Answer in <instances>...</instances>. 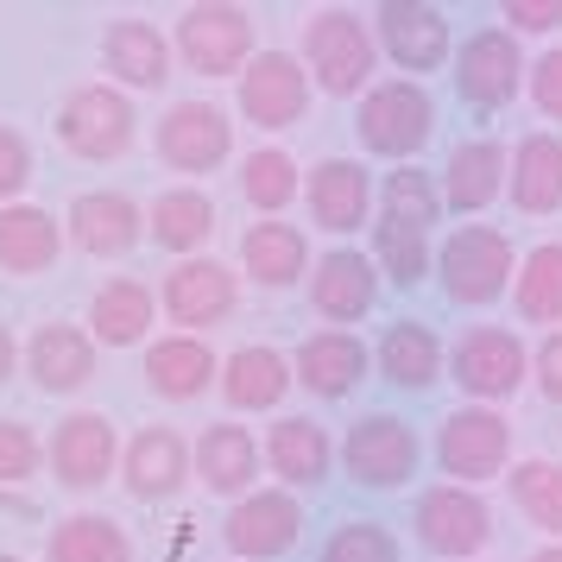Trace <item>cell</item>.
<instances>
[{
	"instance_id": "obj_39",
	"label": "cell",
	"mask_w": 562,
	"mask_h": 562,
	"mask_svg": "<svg viewBox=\"0 0 562 562\" xmlns=\"http://www.w3.org/2000/svg\"><path fill=\"white\" fill-rule=\"evenodd\" d=\"M240 196L254 209H266V215H279V209L297 196V158H284L279 146L247 153V165H240Z\"/></svg>"
},
{
	"instance_id": "obj_49",
	"label": "cell",
	"mask_w": 562,
	"mask_h": 562,
	"mask_svg": "<svg viewBox=\"0 0 562 562\" xmlns=\"http://www.w3.org/2000/svg\"><path fill=\"white\" fill-rule=\"evenodd\" d=\"M0 562H20V557H0Z\"/></svg>"
},
{
	"instance_id": "obj_11",
	"label": "cell",
	"mask_w": 562,
	"mask_h": 562,
	"mask_svg": "<svg viewBox=\"0 0 562 562\" xmlns=\"http://www.w3.org/2000/svg\"><path fill=\"white\" fill-rule=\"evenodd\" d=\"M228 153H234V127L215 102H178L158 121V158H165L171 171H183V178L215 171Z\"/></svg>"
},
{
	"instance_id": "obj_38",
	"label": "cell",
	"mask_w": 562,
	"mask_h": 562,
	"mask_svg": "<svg viewBox=\"0 0 562 562\" xmlns=\"http://www.w3.org/2000/svg\"><path fill=\"white\" fill-rule=\"evenodd\" d=\"M512 499L537 531L562 537V468L557 461H518L512 468Z\"/></svg>"
},
{
	"instance_id": "obj_46",
	"label": "cell",
	"mask_w": 562,
	"mask_h": 562,
	"mask_svg": "<svg viewBox=\"0 0 562 562\" xmlns=\"http://www.w3.org/2000/svg\"><path fill=\"white\" fill-rule=\"evenodd\" d=\"M537 392L550 405H562V329L543 335V348H537Z\"/></svg>"
},
{
	"instance_id": "obj_29",
	"label": "cell",
	"mask_w": 562,
	"mask_h": 562,
	"mask_svg": "<svg viewBox=\"0 0 562 562\" xmlns=\"http://www.w3.org/2000/svg\"><path fill=\"white\" fill-rule=\"evenodd\" d=\"M102 64L127 89H165V77H171V45L146 20H114L102 38Z\"/></svg>"
},
{
	"instance_id": "obj_6",
	"label": "cell",
	"mask_w": 562,
	"mask_h": 562,
	"mask_svg": "<svg viewBox=\"0 0 562 562\" xmlns=\"http://www.w3.org/2000/svg\"><path fill=\"white\" fill-rule=\"evenodd\" d=\"M373 57H380V45H373V32L360 26L355 13H316L310 20L304 64L329 95H360L367 77H373Z\"/></svg>"
},
{
	"instance_id": "obj_19",
	"label": "cell",
	"mask_w": 562,
	"mask_h": 562,
	"mask_svg": "<svg viewBox=\"0 0 562 562\" xmlns=\"http://www.w3.org/2000/svg\"><path fill=\"white\" fill-rule=\"evenodd\" d=\"M380 297V272H373V259H360L355 247H335V254L316 259V272H310V304L316 316H329V323H360L367 310Z\"/></svg>"
},
{
	"instance_id": "obj_5",
	"label": "cell",
	"mask_w": 562,
	"mask_h": 562,
	"mask_svg": "<svg viewBox=\"0 0 562 562\" xmlns=\"http://www.w3.org/2000/svg\"><path fill=\"white\" fill-rule=\"evenodd\" d=\"M430 121H436L430 95H424L417 82H398V77L380 82V89H367V95H360V114H355L360 146L380 153V158H411L430 139Z\"/></svg>"
},
{
	"instance_id": "obj_7",
	"label": "cell",
	"mask_w": 562,
	"mask_h": 562,
	"mask_svg": "<svg viewBox=\"0 0 562 562\" xmlns=\"http://www.w3.org/2000/svg\"><path fill=\"white\" fill-rule=\"evenodd\" d=\"M506 456H512V424L486 405L449 411L442 430H436V461H442V474H456V481H493V474L506 468Z\"/></svg>"
},
{
	"instance_id": "obj_26",
	"label": "cell",
	"mask_w": 562,
	"mask_h": 562,
	"mask_svg": "<svg viewBox=\"0 0 562 562\" xmlns=\"http://www.w3.org/2000/svg\"><path fill=\"white\" fill-rule=\"evenodd\" d=\"M240 266H247L254 284L284 291V284L310 279V247H304V234L291 228V222H254V228L240 234Z\"/></svg>"
},
{
	"instance_id": "obj_18",
	"label": "cell",
	"mask_w": 562,
	"mask_h": 562,
	"mask_svg": "<svg viewBox=\"0 0 562 562\" xmlns=\"http://www.w3.org/2000/svg\"><path fill=\"white\" fill-rule=\"evenodd\" d=\"M26 373L38 392H77L95 373V335L77 323H38L26 341Z\"/></svg>"
},
{
	"instance_id": "obj_45",
	"label": "cell",
	"mask_w": 562,
	"mask_h": 562,
	"mask_svg": "<svg viewBox=\"0 0 562 562\" xmlns=\"http://www.w3.org/2000/svg\"><path fill=\"white\" fill-rule=\"evenodd\" d=\"M499 20H512L518 32H557L562 26V0H506Z\"/></svg>"
},
{
	"instance_id": "obj_4",
	"label": "cell",
	"mask_w": 562,
	"mask_h": 562,
	"mask_svg": "<svg viewBox=\"0 0 562 562\" xmlns=\"http://www.w3.org/2000/svg\"><path fill=\"white\" fill-rule=\"evenodd\" d=\"M57 139L77 158L108 165V158H121L133 146V102L121 89H108V82H82L57 108Z\"/></svg>"
},
{
	"instance_id": "obj_42",
	"label": "cell",
	"mask_w": 562,
	"mask_h": 562,
	"mask_svg": "<svg viewBox=\"0 0 562 562\" xmlns=\"http://www.w3.org/2000/svg\"><path fill=\"white\" fill-rule=\"evenodd\" d=\"M38 436L20 424V417H0V486H13V481H26L32 468H38Z\"/></svg>"
},
{
	"instance_id": "obj_20",
	"label": "cell",
	"mask_w": 562,
	"mask_h": 562,
	"mask_svg": "<svg viewBox=\"0 0 562 562\" xmlns=\"http://www.w3.org/2000/svg\"><path fill=\"white\" fill-rule=\"evenodd\" d=\"M121 474H127V493H133V499L158 506V499H171V493L190 481V449H183V436H178V430L153 424V430H139V436L127 442V456H121Z\"/></svg>"
},
{
	"instance_id": "obj_33",
	"label": "cell",
	"mask_w": 562,
	"mask_h": 562,
	"mask_svg": "<svg viewBox=\"0 0 562 562\" xmlns=\"http://www.w3.org/2000/svg\"><path fill=\"white\" fill-rule=\"evenodd\" d=\"M291 392V360L279 348H240L222 367V398L234 411H272Z\"/></svg>"
},
{
	"instance_id": "obj_25",
	"label": "cell",
	"mask_w": 562,
	"mask_h": 562,
	"mask_svg": "<svg viewBox=\"0 0 562 562\" xmlns=\"http://www.w3.org/2000/svg\"><path fill=\"white\" fill-rule=\"evenodd\" d=\"M146 385L171 405H190L215 385V355L203 348V335H171L146 348Z\"/></svg>"
},
{
	"instance_id": "obj_1",
	"label": "cell",
	"mask_w": 562,
	"mask_h": 562,
	"mask_svg": "<svg viewBox=\"0 0 562 562\" xmlns=\"http://www.w3.org/2000/svg\"><path fill=\"white\" fill-rule=\"evenodd\" d=\"M512 266L518 259H512V240L499 228H456L436 247V284H442V297L468 304V310L493 304L506 284H518Z\"/></svg>"
},
{
	"instance_id": "obj_48",
	"label": "cell",
	"mask_w": 562,
	"mask_h": 562,
	"mask_svg": "<svg viewBox=\"0 0 562 562\" xmlns=\"http://www.w3.org/2000/svg\"><path fill=\"white\" fill-rule=\"evenodd\" d=\"M531 562H562V543H550V550H537Z\"/></svg>"
},
{
	"instance_id": "obj_36",
	"label": "cell",
	"mask_w": 562,
	"mask_h": 562,
	"mask_svg": "<svg viewBox=\"0 0 562 562\" xmlns=\"http://www.w3.org/2000/svg\"><path fill=\"white\" fill-rule=\"evenodd\" d=\"M373 259H380V272L398 284V291L424 284V272H430V228H411V222L380 215V222H373Z\"/></svg>"
},
{
	"instance_id": "obj_43",
	"label": "cell",
	"mask_w": 562,
	"mask_h": 562,
	"mask_svg": "<svg viewBox=\"0 0 562 562\" xmlns=\"http://www.w3.org/2000/svg\"><path fill=\"white\" fill-rule=\"evenodd\" d=\"M32 183V146L13 127H0V203L13 209V196Z\"/></svg>"
},
{
	"instance_id": "obj_47",
	"label": "cell",
	"mask_w": 562,
	"mask_h": 562,
	"mask_svg": "<svg viewBox=\"0 0 562 562\" xmlns=\"http://www.w3.org/2000/svg\"><path fill=\"white\" fill-rule=\"evenodd\" d=\"M13 360H20V348H13V335H7V323H0V385L13 380Z\"/></svg>"
},
{
	"instance_id": "obj_10",
	"label": "cell",
	"mask_w": 562,
	"mask_h": 562,
	"mask_svg": "<svg viewBox=\"0 0 562 562\" xmlns=\"http://www.w3.org/2000/svg\"><path fill=\"white\" fill-rule=\"evenodd\" d=\"M518 82H525V57H518V45H512V32L486 26V32H474V38H461L456 89H461L468 108L493 114V108H506L512 95H518Z\"/></svg>"
},
{
	"instance_id": "obj_16",
	"label": "cell",
	"mask_w": 562,
	"mask_h": 562,
	"mask_svg": "<svg viewBox=\"0 0 562 562\" xmlns=\"http://www.w3.org/2000/svg\"><path fill=\"white\" fill-rule=\"evenodd\" d=\"M380 45L398 70H442L449 64V20L436 7H424V0H385Z\"/></svg>"
},
{
	"instance_id": "obj_17",
	"label": "cell",
	"mask_w": 562,
	"mask_h": 562,
	"mask_svg": "<svg viewBox=\"0 0 562 562\" xmlns=\"http://www.w3.org/2000/svg\"><path fill=\"white\" fill-rule=\"evenodd\" d=\"M139 234H146V215L133 196L121 190H89L70 203V240H77L89 259H121L139 247Z\"/></svg>"
},
{
	"instance_id": "obj_22",
	"label": "cell",
	"mask_w": 562,
	"mask_h": 562,
	"mask_svg": "<svg viewBox=\"0 0 562 562\" xmlns=\"http://www.w3.org/2000/svg\"><path fill=\"white\" fill-rule=\"evenodd\" d=\"M367 209H373V183H367V171L355 158H323L310 171V215H316V228L355 234V228H367Z\"/></svg>"
},
{
	"instance_id": "obj_8",
	"label": "cell",
	"mask_w": 562,
	"mask_h": 562,
	"mask_svg": "<svg viewBox=\"0 0 562 562\" xmlns=\"http://www.w3.org/2000/svg\"><path fill=\"white\" fill-rule=\"evenodd\" d=\"M304 108H310V64H297L291 52H259L240 70V114L254 127H266V133L297 127Z\"/></svg>"
},
{
	"instance_id": "obj_24",
	"label": "cell",
	"mask_w": 562,
	"mask_h": 562,
	"mask_svg": "<svg viewBox=\"0 0 562 562\" xmlns=\"http://www.w3.org/2000/svg\"><path fill=\"white\" fill-rule=\"evenodd\" d=\"M196 474H203L209 493H222V499H247L259 481V442L240 424H209L196 436Z\"/></svg>"
},
{
	"instance_id": "obj_31",
	"label": "cell",
	"mask_w": 562,
	"mask_h": 562,
	"mask_svg": "<svg viewBox=\"0 0 562 562\" xmlns=\"http://www.w3.org/2000/svg\"><path fill=\"white\" fill-rule=\"evenodd\" d=\"M153 316H158V297L139 279H108L95 291V304H89V329L108 348H133V341H146Z\"/></svg>"
},
{
	"instance_id": "obj_37",
	"label": "cell",
	"mask_w": 562,
	"mask_h": 562,
	"mask_svg": "<svg viewBox=\"0 0 562 562\" xmlns=\"http://www.w3.org/2000/svg\"><path fill=\"white\" fill-rule=\"evenodd\" d=\"M518 316L525 323H562V247H531L518 266Z\"/></svg>"
},
{
	"instance_id": "obj_21",
	"label": "cell",
	"mask_w": 562,
	"mask_h": 562,
	"mask_svg": "<svg viewBox=\"0 0 562 562\" xmlns=\"http://www.w3.org/2000/svg\"><path fill=\"white\" fill-rule=\"evenodd\" d=\"M360 380H367V348L355 341V329H323L297 348V385L316 398L335 405V398L360 392Z\"/></svg>"
},
{
	"instance_id": "obj_14",
	"label": "cell",
	"mask_w": 562,
	"mask_h": 562,
	"mask_svg": "<svg viewBox=\"0 0 562 562\" xmlns=\"http://www.w3.org/2000/svg\"><path fill=\"white\" fill-rule=\"evenodd\" d=\"M114 461H121V436L108 424L102 411H70L52 436V468L57 481L70 486V493H89V486H102L114 474Z\"/></svg>"
},
{
	"instance_id": "obj_32",
	"label": "cell",
	"mask_w": 562,
	"mask_h": 562,
	"mask_svg": "<svg viewBox=\"0 0 562 562\" xmlns=\"http://www.w3.org/2000/svg\"><path fill=\"white\" fill-rule=\"evenodd\" d=\"M512 203L525 215H550L562 209V139L557 133H531L512 153Z\"/></svg>"
},
{
	"instance_id": "obj_41",
	"label": "cell",
	"mask_w": 562,
	"mask_h": 562,
	"mask_svg": "<svg viewBox=\"0 0 562 562\" xmlns=\"http://www.w3.org/2000/svg\"><path fill=\"white\" fill-rule=\"evenodd\" d=\"M323 562H398V543H392V531L373 525V518H348V525L329 531Z\"/></svg>"
},
{
	"instance_id": "obj_40",
	"label": "cell",
	"mask_w": 562,
	"mask_h": 562,
	"mask_svg": "<svg viewBox=\"0 0 562 562\" xmlns=\"http://www.w3.org/2000/svg\"><path fill=\"white\" fill-rule=\"evenodd\" d=\"M380 215L411 222V228H430L436 215H442V183H430L424 171H392L380 190Z\"/></svg>"
},
{
	"instance_id": "obj_9",
	"label": "cell",
	"mask_w": 562,
	"mask_h": 562,
	"mask_svg": "<svg viewBox=\"0 0 562 562\" xmlns=\"http://www.w3.org/2000/svg\"><path fill=\"white\" fill-rule=\"evenodd\" d=\"M449 367H456V385L468 392V398L499 405V398H512V392L525 385L531 355H525V341H518L512 329H468Z\"/></svg>"
},
{
	"instance_id": "obj_15",
	"label": "cell",
	"mask_w": 562,
	"mask_h": 562,
	"mask_svg": "<svg viewBox=\"0 0 562 562\" xmlns=\"http://www.w3.org/2000/svg\"><path fill=\"white\" fill-rule=\"evenodd\" d=\"M222 537H228L234 557H247V562L284 557V550H297V537H304V506H297L291 493H247V499L228 512Z\"/></svg>"
},
{
	"instance_id": "obj_28",
	"label": "cell",
	"mask_w": 562,
	"mask_h": 562,
	"mask_svg": "<svg viewBox=\"0 0 562 562\" xmlns=\"http://www.w3.org/2000/svg\"><path fill=\"white\" fill-rule=\"evenodd\" d=\"M329 456H335L329 436H323V424H310V417H284V424H272V436H266V468H272L284 486H297V493L329 481Z\"/></svg>"
},
{
	"instance_id": "obj_35",
	"label": "cell",
	"mask_w": 562,
	"mask_h": 562,
	"mask_svg": "<svg viewBox=\"0 0 562 562\" xmlns=\"http://www.w3.org/2000/svg\"><path fill=\"white\" fill-rule=\"evenodd\" d=\"M133 543L114 518H95V512H70L52 531V562H127Z\"/></svg>"
},
{
	"instance_id": "obj_2",
	"label": "cell",
	"mask_w": 562,
	"mask_h": 562,
	"mask_svg": "<svg viewBox=\"0 0 562 562\" xmlns=\"http://www.w3.org/2000/svg\"><path fill=\"white\" fill-rule=\"evenodd\" d=\"M417 430H411L405 417H392V411H367L348 442H341V468H348V481L355 486H373V493H392V486H405L417 474Z\"/></svg>"
},
{
	"instance_id": "obj_3",
	"label": "cell",
	"mask_w": 562,
	"mask_h": 562,
	"mask_svg": "<svg viewBox=\"0 0 562 562\" xmlns=\"http://www.w3.org/2000/svg\"><path fill=\"white\" fill-rule=\"evenodd\" d=\"M178 52L196 77H234L254 64V13L228 0H203L178 20Z\"/></svg>"
},
{
	"instance_id": "obj_34",
	"label": "cell",
	"mask_w": 562,
	"mask_h": 562,
	"mask_svg": "<svg viewBox=\"0 0 562 562\" xmlns=\"http://www.w3.org/2000/svg\"><path fill=\"white\" fill-rule=\"evenodd\" d=\"M146 228H153L158 247L171 254H196L209 234H215V203L203 190H165L153 209H146Z\"/></svg>"
},
{
	"instance_id": "obj_27",
	"label": "cell",
	"mask_w": 562,
	"mask_h": 562,
	"mask_svg": "<svg viewBox=\"0 0 562 562\" xmlns=\"http://www.w3.org/2000/svg\"><path fill=\"white\" fill-rule=\"evenodd\" d=\"M380 380L385 385H405V392H424V385L442 373V341H436L430 323H417V316H398V323H385L380 335Z\"/></svg>"
},
{
	"instance_id": "obj_12",
	"label": "cell",
	"mask_w": 562,
	"mask_h": 562,
	"mask_svg": "<svg viewBox=\"0 0 562 562\" xmlns=\"http://www.w3.org/2000/svg\"><path fill=\"white\" fill-rule=\"evenodd\" d=\"M417 537H424L430 557H474L493 537V512L468 486H430L417 499Z\"/></svg>"
},
{
	"instance_id": "obj_13",
	"label": "cell",
	"mask_w": 562,
	"mask_h": 562,
	"mask_svg": "<svg viewBox=\"0 0 562 562\" xmlns=\"http://www.w3.org/2000/svg\"><path fill=\"white\" fill-rule=\"evenodd\" d=\"M234 272L228 266H215V259H183L165 272V316L178 323L183 335H203L215 323H228L234 316Z\"/></svg>"
},
{
	"instance_id": "obj_30",
	"label": "cell",
	"mask_w": 562,
	"mask_h": 562,
	"mask_svg": "<svg viewBox=\"0 0 562 562\" xmlns=\"http://www.w3.org/2000/svg\"><path fill=\"white\" fill-rule=\"evenodd\" d=\"M64 247V234H57V215L32 203H13L0 209V272H13V279H32V272H45Z\"/></svg>"
},
{
	"instance_id": "obj_23",
	"label": "cell",
	"mask_w": 562,
	"mask_h": 562,
	"mask_svg": "<svg viewBox=\"0 0 562 562\" xmlns=\"http://www.w3.org/2000/svg\"><path fill=\"white\" fill-rule=\"evenodd\" d=\"M499 183H512V158L499 139H468L449 153L442 165V203L456 209V215H474L499 196Z\"/></svg>"
},
{
	"instance_id": "obj_44",
	"label": "cell",
	"mask_w": 562,
	"mask_h": 562,
	"mask_svg": "<svg viewBox=\"0 0 562 562\" xmlns=\"http://www.w3.org/2000/svg\"><path fill=\"white\" fill-rule=\"evenodd\" d=\"M531 102L543 108L550 121H562V45L531 64Z\"/></svg>"
}]
</instances>
